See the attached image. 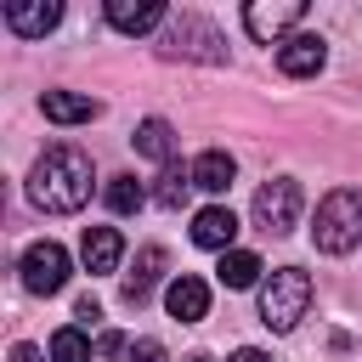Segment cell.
I'll use <instances>...</instances> for the list:
<instances>
[{
  "mask_svg": "<svg viewBox=\"0 0 362 362\" xmlns=\"http://www.w3.org/2000/svg\"><path fill=\"white\" fill-rule=\"evenodd\" d=\"M74 317H79V322H96V317H102V305H96V300H90V294H85V300H79V305H74Z\"/></svg>",
  "mask_w": 362,
  "mask_h": 362,
  "instance_id": "obj_23",
  "label": "cell"
},
{
  "mask_svg": "<svg viewBox=\"0 0 362 362\" xmlns=\"http://www.w3.org/2000/svg\"><path fill=\"white\" fill-rule=\"evenodd\" d=\"M232 238H238V215H232V209L209 204V209L192 215V243H198V249H221V255H226Z\"/></svg>",
  "mask_w": 362,
  "mask_h": 362,
  "instance_id": "obj_11",
  "label": "cell"
},
{
  "mask_svg": "<svg viewBox=\"0 0 362 362\" xmlns=\"http://www.w3.org/2000/svg\"><path fill=\"white\" fill-rule=\"evenodd\" d=\"M68 249L62 243H51V238H40V243H28L23 249V288L28 294H62L68 288Z\"/></svg>",
  "mask_w": 362,
  "mask_h": 362,
  "instance_id": "obj_5",
  "label": "cell"
},
{
  "mask_svg": "<svg viewBox=\"0 0 362 362\" xmlns=\"http://www.w3.org/2000/svg\"><path fill=\"white\" fill-rule=\"evenodd\" d=\"M232 362H272V356H266V351H255V345H243V351H238Z\"/></svg>",
  "mask_w": 362,
  "mask_h": 362,
  "instance_id": "obj_26",
  "label": "cell"
},
{
  "mask_svg": "<svg viewBox=\"0 0 362 362\" xmlns=\"http://www.w3.org/2000/svg\"><path fill=\"white\" fill-rule=\"evenodd\" d=\"M215 277H221L226 288H249V283L260 277V255H249V249H226L221 266H215Z\"/></svg>",
  "mask_w": 362,
  "mask_h": 362,
  "instance_id": "obj_18",
  "label": "cell"
},
{
  "mask_svg": "<svg viewBox=\"0 0 362 362\" xmlns=\"http://www.w3.org/2000/svg\"><path fill=\"white\" fill-rule=\"evenodd\" d=\"M164 305H170V317H175V322H204V317H209V283H204V277H192V272L170 277Z\"/></svg>",
  "mask_w": 362,
  "mask_h": 362,
  "instance_id": "obj_9",
  "label": "cell"
},
{
  "mask_svg": "<svg viewBox=\"0 0 362 362\" xmlns=\"http://www.w3.org/2000/svg\"><path fill=\"white\" fill-rule=\"evenodd\" d=\"M232 175H238V164H232V153H221V147H209V153L192 158V187H204V192H226Z\"/></svg>",
  "mask_w": 362,
  "mask_h": 362,
  "instance_id": "obj_15",
  "label": "cell"
},
{
  "mask_svg": "<svg viewBox=\"0 0 362 362\" xmlns=\"http://www.w3.org/2000/svg\"><path fill=\"white\" fill-rule=\"evenodd\" d=\"M130 362H164V345L158 339H136L130 345Z\"/></svg>",
  "mask_w": 362,
  "mask_h": 362,
  "instance_id": "obj_22",
  "label": "cell"
},
{
  "mask_svg": "<svg viewBox=\"0 0 362 362\" xmlns=\"http://www.w3.org/2000/svg\"><path fill=\"white\" fill-rule=\"evenodd\" d=\"M317 249L322 255H345L362 243V192L356 187H334L322 204H317V226H311Z\"/></svg>",
  "mask_w": 362,
  "mask_h": 362,
  "instance_id": "obj_2",
  "label": "cell"
},
{
  "mask_svg": "<svg viewBox=\"0 0 362 362\" xmlns=\"http://www.w3.org/2000/svg\"><path fill=\"white\" fill-rule=\"evenodd\" d=\"M96 351H102V356H119V351H124V334H102V345H96Z\"/></svg>",
  "mask_w": 362,
  "mask_h": 362,
  "instance_id": "obj_24",
  "label": "cell"
},
{
  "mask_svg": "<svg viewBox=\"0 0 362 362\" xmlns=\"http://www.w3.org/2000/svg\"><path fill=\"white\" fill-rule=\"evenodd\" d=\"M28 198H34L40 209H51V215L85 209V198H90V158H85L79 147H51V153H40V164H34V175H28Z\"/></svg>",
  "mask_w": 362,
  "mask_h": 362,
  "instance_id": "obj_1",
  "label": "cell"
},
{
  "mask_svg": "<svg viewBox=\"0 0 362 362\" xmlns=\"http://www.w3.org/2000/svg\"><path fill=\"white\" fill-rule=\"evenodd\" d=\"M136 153H141V158H158V164H170V153H175V136H170V124H164V119H141V124H136Z\"/></svg>",
  "mask_w": 362,
  "mask_h": 362,
  "instance_id": "obj_17",
  "label": "cell"
},
{
  "mask_svg": "<svg viewBox=\"0 0 362 362\" xmlns=\"http://www.w3.org/2000/svg\"><path fill=\"white\" fill-rule=\"evenodd\" d=\"M141 204H147V187H141L136 175H113V181H107V209H113V215H136Z\"/></svg>",
  "mask_w": 362,
  "mask_h": 362,
  "instance_id": "obj_19",
  "label": "cell"
},
{
  "mask_svg": "<svg viewBox=\"0 0 362 362\" xmlns=\"http://www.w3.org/2000/svg\"><path fill=\"white\" fill-rule=\"evenodd\" d=\"M322 34H288L283 40V51H277V68L288 74V79H311L317 68H322Z\"/></svg>",
  "mask_w": 362,
  "mask_h": 362,
  "instance_id": "obj_10",
  "label": "cell"
},
{
  "mask_svg": "<svg viewBox=\"0 0 362 362\" xmlns=\"http://www.w3.org/2000/svg\"><path fill=\"white\" fill-rule=\"evenodd\" d=\"M300 181H288V175H277V181H266L260 192H255V226L260 232H272V238H283V232H294L300 226Z\"/></svg>",
  "mask_w": 362,
  "mask_h": 362,
  "instance_id": "obj_4",
  "label": "cell"
},
{
  "mask_svg": "<svg viewBox=\"0 0 362 362\" xmlns=\"http://www.w3.org/2000/svg\"><path fill=\"white\" fill-rule=\"evenodd\" d=\"M62 23V6L57 0H6V28L23 34V40H40Z\"/></svg>",
  "mask_w": 362,
  "mask_h": 362,
  "instance_id": "obj_8",
  "label": "cell"
},
{
  "mask_svg": "<svg viewBox=\"0 0 362 362\" xmlns=\"http://www.w3.org/2000/svg\"><path fill=\"white\" fill-rule=\"evenodd\" d=\"M79 255H85V272H113V266H119V255H124L119 226H85Z\"/></svg>",
  "mask_w": 362,
  "mask_h": 362,
  "instance_id": "obj_13",
  "label": "cell"
},
{
  "mask_svg": "<svg viewBox=\"0 0 362 362\" xmlns=\"http://www.w3.org/2000/svg\"><path fill=\"white\" fill-rule=\"evenodd\" d=\"M187 187H192V170H181V164H164V175H158V204L164 209H181L187 204Z\"/></svg>",
  "mask_w": 362,
  "mask_h": 362,
  "instance_id": "obj_20",
  "label": "cell"
},
{
  "mask_svg": "<svg viewBox=\"0 0 362 362\" xmlns=\"http://www.w3.org/2000/svg\"><path fill=\"white\" fill-rule=\"evenodd\" d=\"M40 107H45V119H57V124H90V119L102 113V102H96V96H79V90H45Z\"/></svg>",
  "mask_w": 362,
  "mask_h": 362,
  "instance_id": "obj_14",
  "label": "cell"
},
{
  "mask_svg": "<svg viewBox=\"0 0 362 362\" xmlns=\"http://www.w3.org/2000/svg\"><path fill=\"white\" fill-rule=\"evenodd\" d=\"M170 11L158 6V0H107V23L119 28V34H147V28H158Z\"/></svg>",
  "mask_w": 362,
  "mask_h": 362,
  "instance_id": "obj_12",
  "label": "cell"
},
{
  "mask_svg": "<svg viewBox=\"0 0 362 362\" xmlns=\"http://www.w3.org/2000/svg\"><path fill=\"white\" fill-rule=\"evenodd\" d=\"M51 362H90L85 328H57V334H51Z\"/></svg>",
  "mask_w": 362,
  "mask_h": 362,
  "instance_id": "obj_21",
  "label": "cell"
},
{
  "mask_svg": "<svg viewBox=\"0 0 362 362\" xmlns=\"http://www.w3.org/2000/svg\"><path fill=\"white\" fill-rule=\"evenodd\" d=\"M11 362H40V351L34 345H11Z\"/></svg>",
  "mask_w": 362,
  "mask_h": 362,
  "instance_id": "obj_25",
  "label": "cell"
},
{
  "mask_svg": "<svg viewBox=\"0 0 362 362\" xmlns=\"http://www.w3.org/2000/svg\"><path fill=\"white\" fill-rule=\"evenodd\" d=\"M158 272H164V249H158V243H147V249L136 255V272L124 277V300H130V305H141V300H147V288L158 283Z\"/></svg>",
  "mask_w": 362,
  "mask_h": 362,
  "instance_id": "obj_16",
  "label": "cell"
},
{
  "mask_svg": "<svg viewBox=\"0 0 362 362\" xmlns=\"http://www.w3.org/2000/svg\"><path fill=\"white\" fill-rule=\"evenodd\" d=\"M170 57H198V62H221L226 51H221V34L209 28V23H198V17H181L175 28H170V45H164Z\"/></svg>",
  "mask_w": 362,
  "mask_h": 362,
  "instance_id": "obj_7",
  "label": "cell"
},
{
  "mask_svg": "<svg viewBox=\"0 0 362 362\" xmlns=\"http://www.w3.org/2000/svg\"><path fill=\"white\" fill-rule=\"evenodd\" d=\"M187 362H209V356H187Z\"/></svg>",
  "mask_w": 362,
  "mask_h": 362,
  "instance_id": "obj_27",
  "label": "cell"
},
{
  "mask_svg": "<svg viewBox=\"0 0 362 362\" xmlns=\"http://www.w3.org/2000/svg\"><path fill=\"white\" fill-rule=\"evenodd\" d=\"M300 17H305L300 0H255V6H243V28H249L255 40H277V34H288Z\"/></svg>",
  "mask_w": 362,
  "mask_h": 362,
  "instance_id": "obj_6",
  "label": "cell"
},
{
  "mask_svg": "<svg viewBox=\"0 0 362 362\" xmlns=\"http://www.w3.org/2000/svg\"><path fill=\"white\" fill-rule=\"evenodd\" d=\"M305 311H311V277H305L300 266L272 272V283L260 288V322H266L272 334H288Z\"/></svg>",
  "mask_w": 362,
  "mask_h": 362,
  "instance_id": "obj_3",
  "label": "cell"
}]
</instances>
